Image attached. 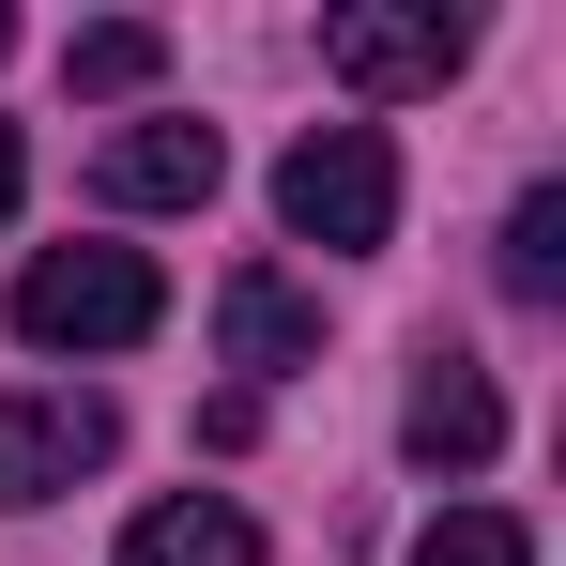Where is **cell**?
I'll use <instances>...</instances> for the list:
<instances>
[{
  "label": "cell",
  "mask_w": 566,
  "mask_h": 566,
  "mask_svg": "<svg viewBox=\"0 0 566 566\" xmlns=\"http://www.w3.org/2000/svg\"><path fill=\"white\" fill-rule=\"evenodd\" d=\"M413 566H536V521H505V505H444V521L413 536Z\"/></svg>",
  "instance_id": "cell-10"
},
{
  "label": "cell",
  "mask_w": 566,
  "mask_h": 566,
  "mask_svg": "<svg viewBox=\"0 0 566 566\" xmlns=\"http://www.w3.org/2000/svg\"><path fill=\"white\" fill-rule=\"evenodd\" d=\"M214 123H185V107H154V123H123L93 154V199H123V214H185V199H214Z\"/></svg>",
  "instance_id": "cell-5"
},
{
  "label": "cell",
  "mask_w": 566,
  "mask_h": 566,
  "mask_svg": "<svg viewBox=\"0 0 566 566\" xmlns=\"http://www.w3.org/2000/svg\"><path fill=\"white\" fill-rule=\"evenodd\" d=\"M505 291H521V306L566 291V185H536L521 214H505Z\"/></svg>",
  "instance_id": "cell-11"
},
{
  "label": "cell",
  "mask_w": 566,
  "mask_h": 566,
  "mask_svg": "<svg viewBox=\"0 0 566 566\" xmlns=\"http://www.w3.org/2000/svg\"><path fill=\"white\" fill-rule=\"evenodd\" d=\"M15 185H31V154H15V123H0V230H15Z\"/></svg>",
  "instance_id": "cell-12"
},
{
  "label": "cell",
  "mask_w": 566,
  "mask_h": 566,
  "mask_svg": "<svg viewBox=\"0 0 566 566\" xmlns=\"http://www.w3.org/2000/svg\"><path fill=\"white\" fill-rule=\"evenodd\" d=\"M474 62V15H322V77H353V93H444Z\"/></svg>",
  "instance_id": "cell-4"
},
{
  "label": "cell",
  "mask_w": 566,
  "mask_h": 566,
  "mask_svg": "<svg viewBox=\"0 0 566 566\" xmlns=\"http://www.w3.org/2000/svg\"><path fill=\"white\" fill-rule=\"evenodd\" d=\"M276 214L306 245H382V230H398V154H382V123H306L276 154Z\"/></svg>",
  "instance_id": "cell-2"
},
{
  "label": "cell",
  "mask_w": 566,
  "mask_h": 566,
  "mask_svg": "<svg viewBox=\"0 0 566 566\" xmlns=\"http://www.w3.org/2000/svg\"><path fill=\"white\" fill-rule=\"evenodd\" d=\"M107 444H123V413H107L93 382H31V398H0V505H46V490L107 474Z\"/></svg>",
  "instance_id": "cell-3"
},
{
  "label": "cell",
  "mask_w": 566,
  "mask_h": 566,
  "mask_svg": "<svg viewBox=\"0 0 566 566\" xmlns=\"http://www.w3.org/2000/svg\"><path fill=\"white\" fill-rule=\"evenodd\" d=\"M107 566H261V521L214 505V490H169V505L123 521V552H107Z\"/></svg>",
  "instance_id": "cell-8"
},
{
  "label": "cell",
  "mask_w": 566,
  "mask_h": 566,
  "mask_svg": "<svg viewBox=\"0 0 566 566\" xmlns=\"http://www.w3.org/2000/svg\"><path fill=\"white\" fill-rule=\"evenodd\" d=\"M398 444H413L429 474H474L490 444H505V398H490V382H474L460 353H429V382H413V413H398Z\"/></svg>",
  "instance_id": "cell-7"
},
{
  "label": "cell",
  "mask_w": 566,
  "mask_h": 566,
  "mask_svg": "<svg viewBox=\"0 0 566 566\" xmlns=\"http://www.w3.org/2000/svg\"><path fill=\"white\" fill-rule=\"evenodd\" d=\"M154 322H169V276L138 245H46L15 276V337L31 353H138Z\"/></svg>",
  "instance_id": "cell-1"
},
{
  "label": "cell",
  "mask_w": 566,
  "mask_h": 566,
  "mask_svg": "<svg viewBox=\"0 0 566 566\" xmlns=\"http://www.w3.org/2000/svg\"><path fill=\"white\" fill-rule=\"evenodd\" d=\"M214 353H230V368H322V306H306V291L291 276H261V261H245V276L214 291Z\"/></svg>",
  "instance_id": "cell-6"
},
{
  "label": "cell",
  "mask_w": 566,
  "mask_h": 566,
  "mask_svg": "<svg viewBox=\"0 0 566 566\" xmlns=\"http://www.w3.org/2000/svg\"><path fill=\"white\" fill-rule=\"evenodd\" d=\"M62 77H77L93 107H123V93H154V77H169V31H154V15H107V31L62 46Z\"/></svg>",
  "instance_id": "cell-9"
},
{
  "label": "cell",
  "mask_w": 566,
  "mask_h": 566,
  "mask_svg": "<svg viewBox=\"0 0 566 566\" xmlns=\"http://www.w3.org/2000/svg\"><path fill=\"white\" fill-rule=\"evenodd\" d=\"M0 46H15V15H0Z\"/></svg>",
  "instance_id": "cell-13"
}]
</instances>
